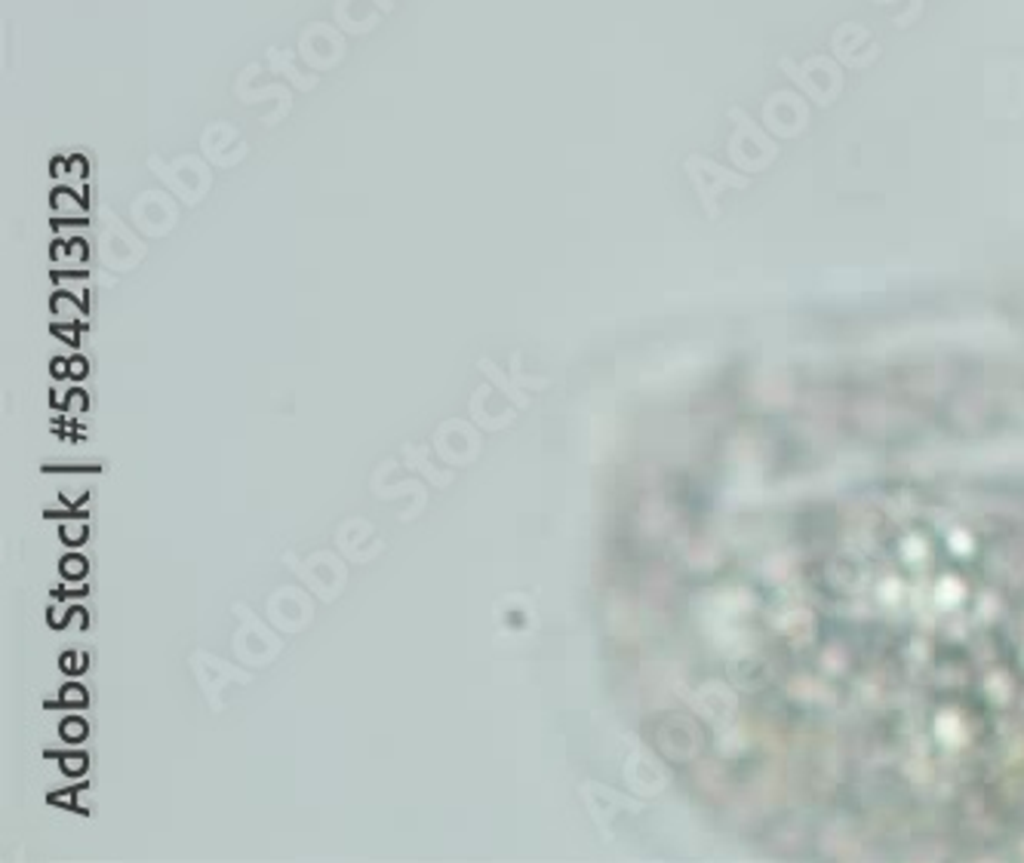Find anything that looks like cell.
Instances as JSON below:
<instances>
[{
  "label": "cell",
  "instance_id": "obj_1",
  "mask_svg": "<svg viewBox=\"0 0 1024 863\" xmlns=\"http://www.w3.org/2000/svg\"><path fill=\"white\" fill-rule=\"evenodd\" d=\"M66 565H68V575H80V565L83 563H80V560H68Z\"/></svg>",
  "mask_w": 1024,
  "mask_h": 863
},
{
  "label": "cell",
  "instance_id": "obj_2",
  "mask_svg": "<svg viewBox=\"0 0 1024 863\" xmlns=\"http://www.w3.org/2000/svg\"><path fill=\"white\" fill-rule=\"evenodd\" d=\"M376 3H379L381 10H391V0H376Z\"/></svg>",
  "mask_w": 1024,
  "mask_h": 863
}]
</instances>
